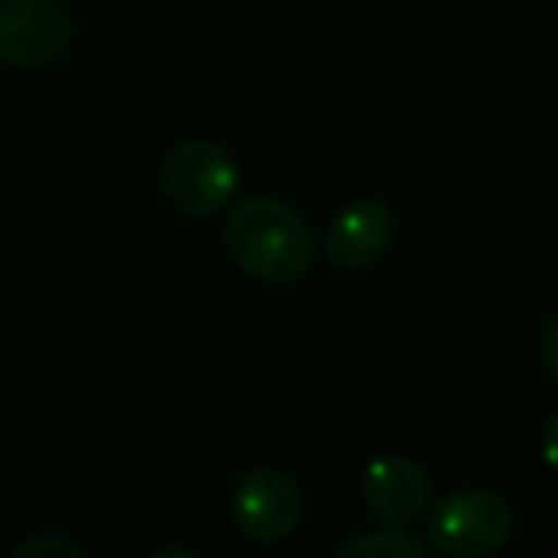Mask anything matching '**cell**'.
Returning <instances> with one entry per match:
<instances>
[{"label":"cell","mask_w":558,"mask_h":558,"mask_svg":"<svg viewBox=\"0 0 558 558\" xmlns=\"http://www.w3.org/2000/svg\"><path fill=\"white\" fill-rule=\"evenodd\" d=\"M226 253L260 283H295L311 271L318 241L303 215L276 195H248L226 218Z\"/></svg>","instance_id":"6da1fadb"},{"label":"cell","mask_w":558,"mask_h":558,"mask_svg":"<svg viewBox=\"0 0 558 558\" xmlns=\"http://www.w3.org/2000/svg\"><path fill=\"white\" fill-rule=\"evenodd\" d=\"M512 535V505L497 489L459 486L428 509V539L451 558L494 555Z\"/></svg>","instance_id":"7a4b0ae2"},{"label":"cell","mask_w":558,"mask_h":558,"mask_svg":"<svg viewBox=\"0 0 558 558\" xmlns=\"http://www.w3.org/2000/svg\"><path fill=\"white\" fill-rule=\"evenodd\" d=\"M241 169L233 154L215 138H187L161 161V187L180 215L210 218L233 199Z\"/></svg>","instance_id":"3957f363"},{"label":"cell","mask_w":558,"mask_h":558,"mask_svg":"<svg viewBox=\"0 0 558 558\" xmlns=\"http://www.w3.org/2000/svg\"><path fill=\"white\" fill-rule=\"evenodd\" d=\"M77 39V16L62 0H0V62L39 70Z\"/></svg>","instance_id":"277c9868"},{"label":"cell","mask_w":558,"mask_h":558,"mask_svg":"<svg viewBox=\"0 0 558 558\" xmlns=\"http://www.w3.org/2000/svg\"><path fill=\"white\" fill-rule=\"evenodd\" d=\"M233 520L256 543H276L303 520V486L279 466H253L233 489Z\"/></svg>","instance_id":"5b68a950"},{"label":"cell","mask_w":558,"mask_h":558,"mask_svg":"<svg viewBox=\"0 0 558 558\" xmlns=\"http://www.w3.org/2000/svg\"><path fill=\"white\" fill-rule=\"evenodd\" d=\"M395 207L387 199H375V195H364V199H352L329 218L326 230V256L337 268H364V264L379 260L387 253V245L395 241Z\"/></svg>","instance_id":"8992f818"},{"label":"cell","mask_w":558,"mask_h":558,"mask_svg":"<svg viewBox=\"0 0 558 558\" xmlns=\"http://www.w3.org/2000/svg\"><path fill=\"white\" fill-rule=\"evenodd\" d=\"M428 501V474L410 456H379L364 471V505L383 527H405Z\"/></svg>","instance_id":"52a82bcc"},{"label":"cell","mask_w":558,"mask_h":558,"mask_svg":"<svg viewBox=\"0 0 558 558\" xmlns=\"http://www.w3.org/2000/svg\"><path fill=\"white\" fill-rule=\"evenodd\" d=\"M333 558H433V555L405 527H375V532L349 539Z\"/></svg>","instance_id":"ba28073f"},{"label":"cell","mask_w":558,"mask_h":558,"mask_svg":"<svg viewBox=\"0 0 558 558\" xmlns=\"http://www.w3.org/2000/svg\"><path fill=\"white\" fill-rule=\"evenodd\" d=\"M9 558H88V550H85V543H77L73 535L43 532L20 543Z\"/></svg>","instance_id":"9c48e42d"},{"label":"cell","mask_w":558,"mask_h":558,"mask_svg":"<svg viewBox=\"0 0 558 558\" xmlns=\"http://www.w3.org/2000/svg\"><path fill=\"white\" fill-rule=\"evenodd\" d=\"M539 352H543V367H547V375L558 383V314H550L547 326H543Z\"/></svg>","instance_id":"30bf717a"},{"label":"cell","mask_w":558,"mask_h":558,"mask_svg":"<svg viewBox=\"0 0 558 558\" xmlns=\"http://www.w3.org/2000/svg\"><path fill=\"white\" fill-rule=\"evenodd\" d=\"M539 448H543V459H547L550 471H558V410L550 413L547 425H543V440H539Z\"/></svg>","instance_id":"8fae6325"},{"label":"cell","mask_w":558,"mask_h":558,"mask_svg":"<svg viewBox=\"0 0 558 558\" xmlns=\"http://www.w3.org/2000/svg\"><path fill=\"white\" fill-rule=\"evenodd\" d=\"M149 558H199L195 550H187V547H161V550H154Z\"/></svg>","instance_id":"7c38bea8"}]
</instances>
